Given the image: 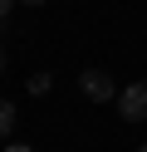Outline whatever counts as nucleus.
I'll use <instances>...</instances> for the list:
<instances>
[{
	"instance_id": "nucleus-6",
	"label": "nucleus",
	"mask_w": 147,
	"mask_h": 152,
	"mask_svg": "<svg viewBox=\"0 0 147 152\" xmlns=\"http://www.w3.org/2000/svg\"><path fill=\"white\" fill-rule=\"evenodd\" d=\"M5 152H29V147H25V142H10V147H5Z\"/></svg>"
},
{
	"instance_id": "nucleus-2",
	"label": "nucleus",
	"mask_w": 147,
	"mask_h": 152,
	"mask_svg": "<svg viewBox=\"0 0 147 152\" xmlns=\"http://www.w3.org/2000/svg\"><path fill=\"white\" fill-rule=\"evenodd\" d=\"M118 113H123L127 123H142V118H147V79L127 83V88L118 93Z\"/></svg>"
},
{
	"instance_id": "nucleus-9",
	"label": "nucleus",
	"mask_w": 147,
	"mask_h": 152,
	"mask_svg": "<svg viewBox=\"0 0 147 152\" xmlns=\"http://www.w3.org/2000/svg\"><path fill=\"white\" fill-rule=\"evenodd\" d=\"M137 152H147V142H142V147H137Z\"/></svg>"
},
{
	"instance_id": "nucleus-1",
	"label": "nucleus",
	"mask_w": 147,
	"mask_h": 152,
	"mask_svg": "<svg viewBox=\"0 0 147 152\" xmlns=\"http://www.w3.org/2000/svg\"><path fill=\"white\" fill-rule=\"evenodd\" d=\"M78 88H83L88 103H108V98H118V83L108 79L103 69H83V74H78Z\"/></svg>"
},
{
	"instance_id": "nucleus-4",
	"label": "nucleus",
	"mask_w": 147,
	"mask_h": 152,
	"mask_svg": "<svg viewBox=\"0 0 147 152\" xmlns=\"http://www.w3.org/2000/svg\"><path fill=\"white\" fill-rule=\"evenodd\" d=\"M49 83H54L49 74H29V79H25V88H29V93L39 98V93H49Z\"/></svg>"
},
{
	"instance_id": "nucleus-3",
	"label": "nucleus",
	"mask_w": 147,
	"mask_h": 152,
	"mask_svg": "<svg viewBox=\"0 0 147 152\" xmlns=\"http://www.w3.org/2000/svg\"><path fill=\"white\" fill-rule=\"evenodd\" d=\"M10 128H15V103L0 98V137H10Z\"/></svg>"
},
{
	"instance_id": "nucleus-7",
	"label": "nucleus",
	"mask_w": 147,
	"mask_h": 152,
	"mask_svg": "<svg viewBox=\"0 0 147 152\" xmlns=\"http://www.w3.org/2000/svg\"><path fill=\"white\" fill-rule=\"evenodd\" d=\"M0 74H5V44H0Z\"/></svg>"
},
{
	"instance_id": "nucleus-8",
	"label": "nucleus",
	"mask_w": 147,
	"mask_h": 152,
	"mask_svg": "<svg viewBox=\"0 0 147 152\" xmlns=\"http://www.w3.org/2000/svg\"><path fill=\"white\" fill-rule=\"evenodd\" d=\"M25 5H44V0H25Z\"/></svg>"
},
{
	"instance_id": "nucleus-5",
	"label": "nucleus",
	"mask_w": 147,
	"mask_h": 152,
	"mask_svg": "<svg viewBox=\"0 0 147 152\" xmlns=\"http://www.w3.org/2000/svg\"><path fill=\"white\" fill-rule=\"evenodd\" d=\"M10 5H15V0H0V25H5V15H10Z\"/></svg>"
}]
</instances>
